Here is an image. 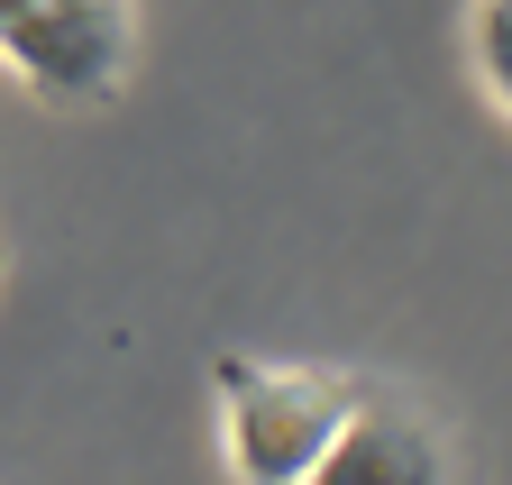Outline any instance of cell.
<instances>
[{"label": "cell", "mask_w": 512, "mask_h": 485, "mask_svg": "<svg viewBox=\"0 0 512 485\" xmlns=\"http://www.w3.org/2000/svg\"><path fill=\"white\" fill-rule=\"evenodd\" d=\"M211 394H220V449L238 485H311L366 403V385L339 367H284V357H247V348L211 367Z\"/></svg>", "instance_id": "6da1fadb"}, {"label": "cell", "mask_w": 512, "mask_h": 485, "mask_svg": "<svg viewBox=\"0 0 512 485\" xmlns=\"http://www.w3.org/2000/svg\"><path fill=\"white\" fill-rule=\"evenodd\" d=\"M28 10H37V0H0V37H10V28H19Z\"/></svg>", "instance_id": "5b68a950"}, {"label": "cell", "mask_w": 512, "mask_h": 485, "mask_svg": "<svg viewBox=\"0 0 512 485\" xmlns=\"http://www.w3.org/2000/svg\"><path fill=\"white\" fill-rule=\"evenodd\" d=\"M311 485H448V449H439V431L403 394H375L366 385L348 440L330 449V467H320Z\"/></svg>", "instance_id": "3957f363"}, {"label": "cell", "mask_w": 512, "mask_h": 485, "mask_svg": "<svg viewBox=\"0 0 512 485\" xmlns=\"http://www.w3.org/2000/svg\"><path fill=\"white\" fill-rule=\"evenodd\" d=\"M467 65H476L485 101L512 119V0H476L467 10Z\"/></svg>", "instance_id": "277c9868"}, {"label": "cell", "mask_w": 512, "mask_h": 485, "mask_svg": "<svg viewBox=\"0 0 512 485\" xmlns=\"http://www.w3.org/2000/svg\"><path fill=\"white\" fill-rule=\"evenodd\" d=\"M10 74L64 110L110 101L128 83V55H138V10L128 0H37V10L0 37Z\"/></svg>", "instance_id": "7a4b0ae2"}]
</instances>
